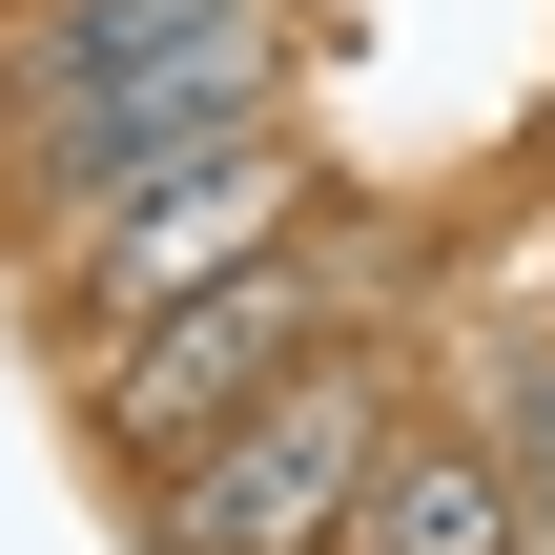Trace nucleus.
<instances>
[{"label":"nucleus","instance_id":"5","mask_svg":"<svg viewBox=\"0 0 555 555\" xmlns=\"http://www.w3.org/2000/svg\"><path fill=\"white\" fill-rule=\"evenodd\" d=\"M350 555H555V535H535V494H515V453H494V433L412 412V453L371 474V515H350Z\"/></svg>","mask_w":555,"mask_h":555},{"label":"nucleus","instance_id":"4","mask_svg":"<svg viewBox=\"0 0 555 555\" xmlns=\"http://www.w3.org/2000/svg\"><path fill=\"white\" fill-rule=\"evenodd\" d=\"M309 206H330V185H309V144H288V124H227V144H185V165H165L144 206H103V227H82V247H62L41 288H62V330L103 350V330H144V309H185V288L268 268V247H288Z\"/></svg>","mask_w":555,"mask_h":555},{"label":"nucleus","instance_id":"2","mask_svg":"<svg viewBox=\"0 0 555 555\" xmlns=\"http://www.w3.org/2000/svg\"><path fill=\"white\" fill-rule=\"evenodd\" d=\"M371 330V227H288L268 268H227V288H185V309H144V330H103L82 350V433L124 453V474H165V453H206L247 391H288L309 350H350Z\"/></svg>","mask_w":555,"mask_h":555},{"label":"nucleus","instance_id":"3","mask_svg":"<svg viewBox=\"0 0 555 555\" xmlns=\"http://www.w3.org/2000/svg\"><path fill=\"white\" fill-rule=\"evenodd\" d=\"M391 453H412V391H391V350L350 330V350H309L288 391H247L206 453L144 474V555H350V515H371Z\"/></svg>","mask_w":555,"mask_h":555},{"label":"nucleus","instance_id":"1","mask_svg":"<svg viewBox=\"0 0 555 555\" xmlns=\"http://www.w3.org/2000/svg\"><path fill=\"white\" fill-rule=\"evenodd\" d=\"M227 124H288V0H0V206L41 268Z\"/></svg>","mask_w":555,"mask_h":555},{"label":"nucleus","instance_id":"6","mask_svg":"<svg viewBox=\"0 0 555 555\" xmlns=\"http://www.w3.org/2000/svg\"><path fill=\"white\" fill-rule=\"evenodd\" d=\"M453 433H494V453H515V494H535V535H555V309L453 330Z\"/></svg>","mask_w":555,"mask_h":555}]
</instances>
